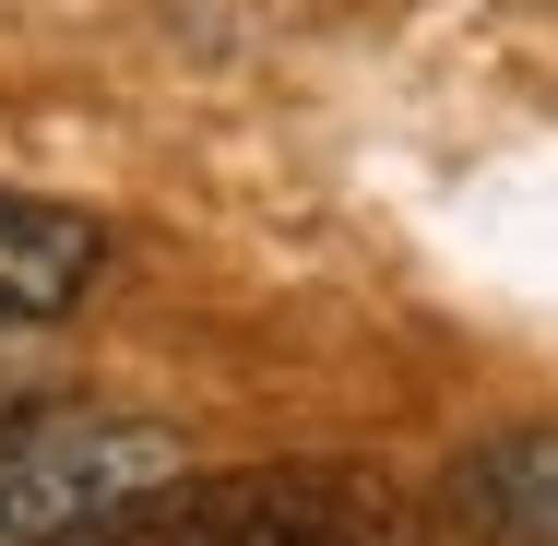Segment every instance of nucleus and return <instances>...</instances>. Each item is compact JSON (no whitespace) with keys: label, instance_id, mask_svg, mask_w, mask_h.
<instances>
[{"label":"nucleus","instance_id":"2","mask_svg":"<svg viewBox=\"0 0 558 546\" xmlns=\"http://www.w3.org/2000/svg\"><path fill=\"white\" fill-rule=\"evenodd\" d=\"M179 475V439L143 416H36L0 428V546H84L108 511Z\"/></svg>","mask_w":558,"mask_h":546},{"label":"nucleus","instance_id":"3","mask_svg":"<svg viewBox=\"0 0 558 546\" xmlns=\"http://www.w3.org/2000/svg\"><path fill=\"white\" fill-rule=\"evenodd\" d=\"M96 262H108L96 215H60V203L0 191V321H60L96 286Z\"/></svg>","mask_w":558,"mask_h":546},{"label":"nucleus","instance_id":"1","mask_svg":"<svg viewBox=\"0 0 558 546\" xmlns=\"http://www.w3.org/2000/svg\"><path fill=\"white\" fill-rule=\"evenodd\" d=\"M84 546H392V499L322 475V463H274V475H167L131 511H108Z\"/></svg>","mask_w":558,"mask_h":546},{"label":"nucleus","instance_id":"5","mask_svg":"<svg viewBox=\"0 0 558 546\" xmlns=\"http://www.w3.org/2000/svg\"><path fill=\"white\" fill-rule=\"evenodd\" d=\"M24 404H36V368H24V356H0V428H24Z\"/></svg>","mask_w":558,"mask_h":546},{"label":"nucleus","instance_id":"4","mask_svg":"<svg viewBox=\"0 0 558 546\" xmlns=\"http://www.w3.org/2000/svg\"><path fill=\"white\" fill-rule=\"evenodd\" d=\"M451 523L475 546H558V428L487 439L475 463H451Z\"/></svg>","mask_w":558,"mask_h":546}]
</instances>
